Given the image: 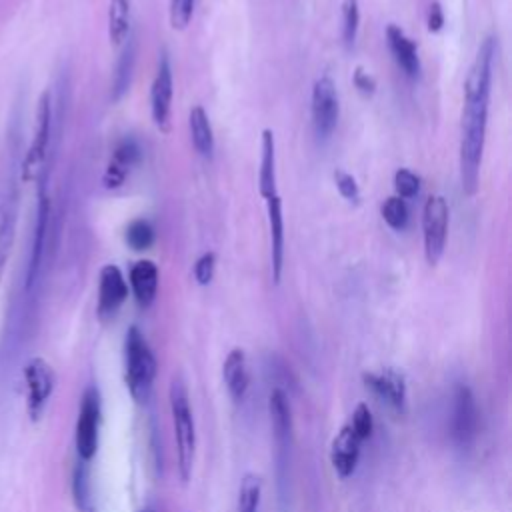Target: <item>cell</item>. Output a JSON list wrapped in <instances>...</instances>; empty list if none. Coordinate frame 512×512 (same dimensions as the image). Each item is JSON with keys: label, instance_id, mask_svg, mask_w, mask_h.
Instances as JSON below:
<instances>
[{"label": "cell", "instance_id": "obj_1", "mask_svg": "<svg viewBox=\"0 0 512 512\" xmlns=\"http://www.w3.org/2000/svg\"><path fill=\"white\" fill-rule=\"evenodd\" d=\"M498 54V42L494 36H486L470 64V70L464 80V108L460 122V148H458V166H460V184L466 196H474L480 188V168L486 144L488 128V108H490V90L494 60Z\"/></svg>", "mask_w": 512, "mask_h": 512}, {"label": "cell", "instance_id": "obj_2", "mask_svg": "<svg viewBox=\"0 0 512 512\" xmlns=\"http://www.w3.org/2000/svg\"><path fill=\"white\" fill-rule=\"evenodd\" d=\"M168 398H170V414H172V424H174L178 472H180V478L186 482L194 468L196 424H194V414L190 408L186 386L182 384L180 378L172 380Z\"/></svg>", "mask_w": 512, "mask_h": 512}, {"label": "cell", "instance_id": "obj_3", "mask_svg": "<svg viewBox=\"0 0 512 512\" xmlns=\"http://www.w3.org/2000/svg\"><path fill=\"white\" fill-rule=\"evenodd\" d=\"M124 364H126V386L136 402H146L152 394L156 378L154 352L140 332L138 326H130L124 340Z\"/></svg>", "mask_w": 512, "mask_h": 512}, {"label": "cell", "instance_id": "obj_4", "mask_svg": "<svg viewBox=\"0 0 512 512\" xmlns=\"http://www.w3.org/2000/svg\"><path fill=\"white\" fill-rule=\"evenodd\" d=\"M50 132H52V100H50V92L44 90L36 106L32 140L20 164V176H18L20 182L28 184L42 178L46 160H48V150H50Z\"/></svg>", "mask_w": 512, "mask_h": 512}, {"label": "cell", "instance_id": "obj_5", "mask_svg": "<svg viewBox=\"0 0 512 512\" xmlns=\"http://www.w3.org/2000/svg\"><path fill=\"white\" fill-rule=\"evenodd\" d=\"M450 224V208L444 196L432 194L424 202L422 210V238L424 258L430 266H436L444 254Z\"/></svg>", "mask_w": 512, "mask_h": 512}, {"label": "cell", "instance_id": "obj_6", "mask_svg": "<svg viewBox=\"0 0 512 512\" xmlns=\"http://www.w3.org/2000/svg\"><path fill=\"white\" fill-rule=\"evenodd\" d=\"M24 386L26 412L32 422H38L56 388V374L50 362L44 360L42 356H32L24 366Z\"/></svg>", "mask_w": 512, "mask_h": 512}, {"label": "cell", "instance_id": "obj_7", "mask_svg": "<svg viewBox=\"0 0 512 512\" xmlns=\"http://www.w3.org/2000/svg\"><path fill=\"white\" fill-rule=\"evenodd\" d=\"M310 112H312V126L316 136L322 140L330 138L340 118V98H338L336 84L330 76H320L314 82Z\"/></svg>", "mask_w": 512, "mask_h": 512}, {"label": "cell", "instance_id": "obj_8", "mask_svg": "<svg viewBox=\"0 0 512 512\" xmlns=\"http://www.w3.org/2000/svg\"><path fill=\"white\" fill-rule=\"evenodd\" d=\"M100 428V394L94 386H88L82 394L78 420H76V452L82 462H90L98 450Z\"/></svg>", "mask_w": 512, "mask_h": 512}, {"label": "cell", "instance_id": "obj_9", "mask_svg": "<svg viewBox=\"0 0 512 512\" xmlns=\"http://www.w3.org/2000/svg\"><path fill=\"white\" fill-rule=\"evenodd\" d=\"M480 428V410L474 392L466 384H458L454 390L450 434L458 446H468L476 440Z\"/></svg>", "mask_w": 512, "mask_h": 512}, {"label": "cell", "instance_id": "obj_10", "mask_svg": "<svg viewBox=\"0 0 512 512\" xmlns=\"http://www.w3.org/2000/svg\"><path fill=\"white\" fill-rule=\"evenodd\" d=\"M172 96H174V78H172V66L166 50L160 52L156 74L150 88V112L154 126L160 132L170 130V114H172Z\"/></svg>", "mask_w": 512, "mask_h": 512}, {"label": "cell", "instance_id": "obj_11", "mask_svg": "<svg viewBox=\"0 0 512 512\" xmlns=\"http://www.w3.org/2000/svg\"><path fill=\"white\" fill-rule=\"evenodd\" d=\"M16 178L10 176L0 194V284L10 260V252L16 240L18 224V204H20Z\"/></svg>", "mask_w": 512, "mask_h": 512}, {"label": "cell", "instance_id": "obj_12", "mask_svg": "<svg viewBox=\"0 0 512 512\" xmlns=\"http://www.w3.org/2000/svg\"><path fill=\"white\" fill-rule=\"evenodd\" d=\"M128 298V282L116 264H106L98 276V316L112 318Z\"/></svg>", "mask_w": 512, "mask_h": 512}, {"label": "cell", "instance_id": "obj_13", "mask_svg": "<svg viewBox=\"0 0 512 512\" xmlns=\"http://www.w3.org/2000/svg\"><path fill=\"white\" fill-rule=\"evenodd\" d=\"M48 222H50V198L46 194V188L42 186L38 192V208H36V224H34V236H32V248H30V262L26 270V288L30 290L38 276L40 266L44 260L46 250V238H48Z\"/></svg>", "mask_w": 512, "mask_h": 512}, {"label": "cell", "instance_id": "obj_14", "mask_svg": "<svg viewBox=\"0 0 512 512\" xmlns=\"http://www.w3.org/2000/svg\"><path fill=\"white\" fill-rule=\"evenodd\" d=\"M364 384L388 406L402 412L406 406V380L394 368H380L364 372Z\"/></svg>", "mask_w": 512, "mask_h": 512}, {"label": "cell", "instance_id": "obj_15", "mask_svg": "<svg viewBox=\"0 0 512 512\" xmlns=\"http://www.w3.org/2000/svg\"><path fill=\"white\" fill-rule=\"evenodd\" d=\"M266 212H268V232H270V270L274 284H280L282 268H284V206L280 194L266 198Z\"/></svg>", "mask_w": 512, "mask_h": 512}, {"label": "cell", "instance_id": "obj_16", "mask_svg": "<svg viewBox=\"0 0 512 512\" xmlns=\"http://www.w3.org/2000/svg\"><path fill=\"white\" fill-rule=\"evenodd\" d=\"M362 440L352 432L346 424L338 430L330 444V464L340 478H350L356 472L358 458H360Z\"/></svg>", "mask_w": 512, "mask_h": 512}, {"label": "cell", "instance_id": "obj_17", "mask_svg": "<svg viewBox=\"0 0 512 512\" xmlns=\"http://www.w3.org/2000/svg\"><path fill=\"white\" fill-rule=\"evenodd\" d=\"M142 158V150L138 146V142L134 138H124L118 142V146L112 152V158L106 166V172L102 176V182L108 190H116L120 188L126 178L128 172L132 170V166H136Z\"/></svg>", "mask_w": 512, "mask_h": 512}, {"label": "cell", "instance_id": "obj_18", "mask_svg": "<svg viewBox=\"0 0 512 512\" xmlns=\"http://www.w3.org/2000/svg\"><path fill=\"white\" fill-rule=\"evenodd\" d=\"M128 284L132 290V296L140 308L152 306L158 294V284H160V272L158 266L144 258L132 264L130 274H128Z\"/></svg>", "mask_w": 512, "mask_h": 512}, {"label": "cell", "instance_id": "obj_19", "mask_svg": "<svg viewBox=\"0 0 512 512\" xmlns=\"http://www.w3.org/2000/svg\"><path fill=\"white\" fill-rule=\"evenodd\" d=\"M386 42H388V48H390L396 64L400 66V70L408 78H418L422 66H420V56H418L416 42L396 24H388Z\"/></svg>", "mask_w": 512, "mask_h": 512}, {"label": "cell", "instance_id": "obj_20", "mask_svg": "<svg viewBox=\"0 0 512 512\" xmlns=\"http://www.w3.org/2000/svg\"><path fill=\"white\" fill-rule=\"evenodd\" d=\"M222 378L232 400H242L250 386L248 358L242 348H232L222 364Z\"/></svg>", "mask_w": 512, "mask_h": 512}, {"label": "cell", "instance_id": "obj_21", "mask_svg": "<svg viewBox=\"0 0 512 512\" xmlns=\"http://www.w3.org/2000/svg\"><path fill=\"white\" fill-rule=\"evenodd\" d=\"M134 66H136V40H134V34H130L128 40L122 44V52L114 66L112 84H110L112 102H118L128 92L134 76Z\"/></svg>", "mask_w": 512, "mask_h": 512}, {"label": "cell", "instance_id": "obj_22", "mask_svg": "<svg viewBox=\"0 0 512 512\" xmlns=\"http://www.w3.org/2000/svg\"><path fill=\"white\" fill-rule=\"evenodd\" d=\"M258 192L264 200L278 194V190H276V138H274V132L270 128L262 130Z\"/></svg>", "mask_w": 512, "mask_h": 512}, {"label": "cell", "instance_id": "obj_23", "mask_svg": "<svg viewBox=\"0 0 512 512\" xmlns=\"http://www.w3.org/2000/svg\"><path fill=\"white\" fill-rule=\"evenodd\" d=\"M188 128H190V140L194 150L202 158H212L214 154V130L208 118V112L202 106H192L188 114Z\"/></svg>", "mask_w": 512, "mask_h": 512}, {"label": "cell", "instance_id": "obj_24", "mask_svg": "<svg viewBox=\"0 0 512 512\" xmlns=\"http://www.w3.org/2000/svg\"><path fill=\"white\" fill-rule=\"evenodd\" d=\"M268 410H270V422L274 436L278 444L286 446L292 436V412H290V402L284 394V390L274 388L268 396Z\"/></svg>", "mask_w": 512, "mask_h": 512}, {"label": "cell", "instance_id": "obj_25", "mask_svg": "<svg viewBox=\"0 0 512 512\" xmlns=\"http://www.w3.org/2000/svg\"><path fill=\"white\" fill-rule=\"evenodd\" d=\"M132 34V0H108V38L122 46Z\"/></svg>", "mask_w": 512, "mask_h": 512}, {"label": "cell", "instance_id": "obj_26", "mask_svg": "<svg viewBox=\"0 0 512 512\" xmlns=\"http://www.w3.org/2000/svg\"><path fill=\"white\" fill-rule=\"evenodd\" d=\"M156 240V232L150 220L146 218H134L126 230H124V242L128 244V248H132L134 252H144L148 248H152Z\"/></svg>", "mask_w": 512, "mask_h": 512}, {"label": "cell", "instance_id": "obj_27", "mask_svg": "<svg viewBox=\"0 0 512 512\" xmlns=\"http://www.w3.org/2000/svg\"><path fill=\"white\" fill-rule=\"evenodd\" d=\"M262 498V480L258 474H244L238 490V512H258Z\"/></svg>", "mask_w": 512, "mask_h": 512}, {"label": "cell", "instance_id": "obj_28", "mask_svg": "<svg viewBox=\"0 0 512 512\" xmlns=\"http://www.w3.org/2000/svg\"><path fill=\"white\" fill-rule=\"evenodd\" d=\"M380 212H382L384 222H386L392 230H404L406 224H408V218H410L406 200L398 198L396 194H394V196H388V198L384 200Z\"/></svg>", "mask_w": 512, "mask_h": 512}, {"label": "cell", "instance_id": "obj_29", "mask_svg": "<svg viewBox=\"0 0 512 512\" xmlns=\"http://www.w3.org/2000/svg\"><path fill=\"white\" fill-rule=\"evenodd\" d=\"M360 28V6L358 0H344L342 4V42L352 48Z\"/></svg>", "mask_w": 512, "mask_h": 512}, {"label": "cell", "instance_id": "obj_30", "mask_svg": "<svg viewBox=\"0 0 512 512\" xmlns=\"http://www.w3.org/2000/svg\"><path fill=\"white\" fill-rule=\"evenodd\" d=\"M394 190L402 200H412L420 192V176L408 168H398L394 172Z\"/></svg>", "mask_w": 512, "mask_h": 512}, {"label": "cell", "instance_id": "obj_31", "mask_svg": "<svg viewBox=\"0 0 512 512\" xmlns=\"http://www.w3.org/2000/svg\"><path fill=\"white\" fill-rule=\"evenodd\" d=\"M194 8H196V0H170L168 4L170 26L174 30H186L188 24L192 22Z\"/></svg>", "mask_w": 512, "mask_h": 512}, {"label": "cell", "instance_id": "obj_32", "mask_svg": "<svg viewBox=\"0 0 512 512\" xmlns=\"http://www.w3.org/2000/svg\"><path fill=\"white\" fill-rule=\"evenodd\" d=\"M352 428V432L364 442L372 436V430H374V418H372V412L368 408L366 402H360L356 404L354 412H352V420L348 424Z\"/></svg>", "mask_w": 512, "mask_h": 512}, {"label": "cell", "instance_id": "obj_33", "mask_svg": "<svg viewBox=\"0 0 512 512\" xmlns=\"http://www.w3.org/2000/svg\"><path fill=\"white\" fill-rule=\"evenodd\" d=\"M334 184L340 192V196L352 204H358L360 202V186L356 182V178L352 174H348L346 170H336L334 172Z\"/></svg>", "mask_w": 512, "mask_h": 512}, {"label": "cell", "instance_id": "obj_34", "mask_svg": "<svg viewBox=\"0 0 512 512\" xmlns=\"http://www.w3.org/2000/svg\"><path fill=\"white\" fill-rule=\"evenodd\" d=\"M214 270H216V254L214 252H204L198 256L196 264H194V280L200 286H206L212 282L214 278Z\"/></svg>", "mask_w": 512, "mask_h": 512}, {"label": "cell", "instance_id": "obj_35", "mask_svg": "<svg viewBox=\"0 0 512 512\" xmlns=\"http://www.w3.org/2000/svg\"><path fill=\"white\" fill-rule=\"evenodd\" d=\"M354 86L364 96H372L376 92V80L362 68H356V72H354Z\"/></svg>", "mask_w": 512, "mask_h": 512}, {"label": "cell", "instance_id": "obj_36", "mask_svg": "<svg viewBox=\"0 0 512 512\" xmlns=\"http://www.w3.org/2000/svg\"><path fill=\"white\" fill-rule=\"evenodd\" d=\"M426 24H428V32H440L442 30V26H444V10H442L440 2H432L430 4Z\"/></svg>", "mask_w": 512, "mask_h": 512}, {"label": "cell", "instance_id": "obj_37", "mask_svg": "<svg viewBox=\"0 0 512 512\" xmlns=\"http://www.w3.org/2000/svg\"><path fill=\"white\" fill-rule=\"evenodd\" d=\"M140 512H152V510H140Z\"/></svg>", "mask_w": 512, "mask_h": 512}]
</instances>
